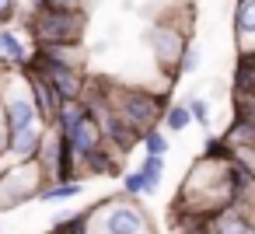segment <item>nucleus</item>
Returning <instances> with one entry per match:
<instances>
[{"instance_id": "423d86ee", "label": "nucleus", "mask_w": 255, "mask_h": 234, "mask_svg": "<svg viewBox=\"0 0 255 234\" xmlns=\"http://www.w3.org/2000/svg\"><path fill=\"white\" fill-rule=\"evenodd\" d=\"M150 39H154L150 46H154V56H157L161 67H182V60L189 53V42L175 25H157Z\"/></svg>"}, {"instance_id": "f257e3e1", "label": "nucleus", "mask_w": 255, "mask_h": 234, "mask_svg": "<svg viewBox=\"0 0 255 234\" xmlns=\"http://www.w3.org/2000/svg\"><path fill=\"white\" fill-rule=\"evenodd\" d=\"M4 122H7V154L25 164V161H39L42 143H46V119L39 112V105L28 95H7L4 102Z\"/></svg>"}, {"instance_id": "6e6552de", "label": "nucleus", "mask_w": 255, "mask_h": 234, "mask_svg": "<svg viewBox=\"0 0 255 234\" xmlns=\"http://www.w3.org/2000/svg\"><path fill=\"white\" fill-rule=\"evenodd\" d=\"M255 231V220H248V213L227 206L213 217V234H252Z\"/></svg>"}, {"instance_id": "ddd939ff", "label": "nucleus", "mask_w": 255, "mask_h": 234, "mask_svg": "<svg viewBox=\"0 0 255 234\" xmlns=\"http://www.w3.org/2000/svg\"><path fill=\"white\" fill-rule=\"evenodd\" d=\"M123 189H126V196H147V192H154L157 185H154L143 171H129V175L123 178Z\"/></svg>"}, {"instance_id": "39448f33", "label": "nucleus", "mask_w": 255, "mask_h": 234, "mask_svg": "<svg viewBox=\"0 0 255 234\" xmlns=\"http://www.w3.org/2000/svg\"><path fill=\"white\" fill-rule=\"evenodd\" d=\"M39 182H42V164L39 161H25L14 171L0 175V210H11L25 199H39V192L46 189Z\"/></svg>"}, {"instance_id": "6ab92c4d", "label": "nucleus", "mask_w": 255, "mask_h": 234, "mask_svg": "<svg viewBox=\"0 0 255 234\" xmlns=\"http://www.w3.org/2000/svg\"><path fill=\"white\" fill-rule=\"evenodd\" d=\"M88 0H49V7H63V11H84Z\"/></svg>"}, {"instance_id": "20e7f679", "label": "nucleus", "mask_w": 255, "mask_h": 234, "mask_svg": "<svg viewBox=\"0 0 255 234\" xmlns=\"http://www.w3.org/2000/svg\"><path fill=\"white\" fill-rule=\"evenodd\" d=\"M112 109L123 116V119H129L143 136L154 129V122L168 112V102H161L157 95H150V91H140V88H123V91H116V102H112Z\"/></svg>"}, {"instance_id": "f8f14e48", "label": "nucleus", "mask_w": 255, "mask_h": 234, "mask_svg": "<svg viewBox=\"0 0 255 234\" xmlns=\"http://www.w3.org/2000/svg\"><path fill=\"white\" fill-rule=\"evenodd\" d=\"M189 122H192V112H189V105H168V112H164V126H168L171 133H182Z\"/></svg>"}, {"instance_id": "1a4fd4ad", "label": "nucleus", "mask_w": 255, "mask_h": 234, "mask_svg": "<svg viewBox=\"0 0 255 234\" xmlns=\"http://www.w3.org/2000/svg\"><path fill=\"white\" fill-rule=\"evenodd\" d=\"M234 35L248 49V39H255V0H238L234 7Z\"/></svg>"}, {"instance_id": "a211bd4d", "label": "nucleus", "mask_w": 255, "mask_h": 234, "mask_svg": "<svg viewBox=\"0 0 255 234\" xmlns=\"http://www.w3.org/2000/svg\"><path fill=\"white\" fill-rule=\"evenodd\" d=\"M18 18V0H0V25Z\"/></svg>"}, {"instance_id": "2eb2a0df", "label": "nucleus", "mask_w": 255, "mask_h": 234, "mask_svg": "<svg viewBox=\"0 0 255 234\" xmlns=\"http://www.w3.org/2000/svg\"><path fill=\"white\" fill-rule=\"evenodd\" d=\"M143 147H147V154H154V157H164V154H168V136H164L161 129H150V133L143 136Z\"/></svg>"}, {"instance_id": "7ed1b4c3", "label": "nucleus", "mask_w": 255, "mask_h": 234, "mask_svg": "<svg viewBox=\"0 0 255 234\" xmlns=\"http://www.w3.org/2000/svg\"><path fill=\"white\" fill-rule=\"evenodd\" d=\"M98 234H154V224L140 203H133L129 196H119L102 206Z\"/></svg>"}, {"instance_id": "9d476101", "label": "nucleus", "mask_w": 255, "mask_h": 234, "mask_svg": "<svg viewBox=\"0 0 255 234\" xmlns=\"http://www.w3.org/2000/svg\"><path fill=\"white\" fill-rule=\"evenodd\" d=\"M224 140L231 143V150H248V147H255V122L234 119V122H231V129L224 133Z\"/></svg>"}, {"instance_id": "f03ea898", "label": "nucleus", "mask_w": 255, "mask_h": 234, "mask_svg": "<svg viewBox=\"0 0 255 234\" xmlns=\"http://www.w3.org/2000/svg\"><path fill=\"white\" fill-rule=\"evenodd\" d=\"M28 32L32 39L46 49V46H70L81 39L84 32V11H63V7H42V11H28Z\"/></svg>"}, {"instance_id": "9b49d317", "label": "nucleus", "mask_w": 255, "mask_h": 234, "mask_svg": "<svg viewBox=\"0 0 255 234\" xmlns=\"http://www.w3.org/2000/svg\"><path fill=\"white\" fill-rule=\"evenodd\" d=\"M70 196H81V182H53L39 192V199L46 203H56V199H70Z\"/></svg>"}, {"instance_id": "aec40b11", "label": "nucleus", "mask_w": 255, "mask_h": 234, "mask_svg": "<svg viewBox=\"0 0 255 234\" xmlns=\"http://www.w3.org/2000/svg\"><path fill=\"white\" fill-rule=\"evenodd\" d=\"M196 63H199V53L189 46V53H185V60H182V67H178V70H185V74H189V70H196Z\"/></svg>"}, {"instance_id": "4be33fe9", "label": "nucleus", "mask_w": 255, "mask_h": 234, "mask_svg": "<svg viewBox=\"0 0 255 234\" xmlns=\"http://www.w3.org/2000/svg\"><path fill=\"white\" fill-rule=\"evenodd\" d=\"M25 4H28L32 11H42V7H49V0H25Z\"/></svg>"}, {"instance_id": "0eeeda50", "label": "nucleus", "mask_w": 255, "mask_h": 234, "mask_svg": "<svg viewBox=\"0 0 255 234\" xmlns=\"http://www.w3.org/2000/svg\"><path fill=\"white\" fill-rule=\"evenodd\" d=\"M32 49L7 28H0V63H7V67H28L32 63Z\"/></svg>"}, {"instance_id": "f3484780", "label": "nucleus", "mask_w": 255, "mask_h": 234, "mask_svg": "<svg viewBox=\"0 0 255 234\" xmlns=\"http://www.w3.org/2000/svg\"><path fill=\"white\" fill-rule=\"evenodd\" d=\"M189 112H192V119H196L199 126H206V122H210V105H206L203 98H192V102H189Z\"/></svg>"}, {"instance_id": "dca6fc26", "label": "nucleus", "mask_w": 255, "mask_h": 234, "mask_svg": "<svg viewBox=\"0 0 255 234\" xmlns=\"http://www.w3.org/2000/svg\"><path fill=\"white\" fill-rule=\"evenodd\" d=\"M140 171H143V175H147V178L157 185V182H161V171H164V157L147 154V157H143V164H140Z\"/></svg>"}, {"instance_id": "4468645a", "label": "nucleus", "mask_w": 255, "mask_h": 234, "mask_svg": "<svg viewBox=\"0 0 255 234\" xmlns=\"http://www.w3.org/2000/svg\"><path fill=\"white\" fill-rule=\"evenodd\" d=\"M81 164H84L88 171H98V175H105V171L112 175V171H116V157H109V150H105V147H102V150H95V154H91L88 161H81Z\"/></svg>"}, {"instance_id": "412c9836", "label": "nucleus", "mask_w": 255, "mask_h": 234, "mask_svg": "<svg viewBox=\"0 0 255 234\" xmlns=\"http://www.w3.org/2000/svg\"><path fill=\"white\" fill-rule=\"evenodd\" d=\"M7 154V122H4V112H0V157Z\"/></svg>"}]
</instances>
